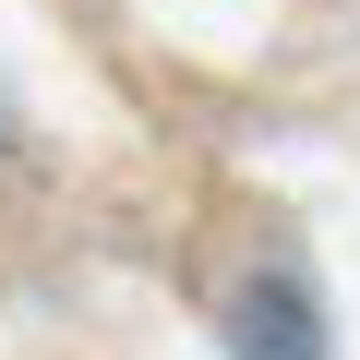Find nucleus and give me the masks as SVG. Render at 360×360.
<instances>
[{
    "label": "nucleus",
    "instance_id": "f257e3e1",
    "mask_svg": "<svg viewBox=\"0 0 360 360\" xmlns=\"http://www.w3.org/2000/svg\"><path fill=\"white\" fill-rule=\"evenodd\" d=\"M229 348H240V360H324V324H312V300H300L288 276H252V288L229 300Z\"/></svg>",
    "mask_w": 360,
    "mask_h": 360
}]
</instances>
